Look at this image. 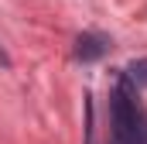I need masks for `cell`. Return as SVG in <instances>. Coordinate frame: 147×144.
<instances>
[{"instance_id": "1", "label": "cell", "mask_w": 147, "mask_h": 144, "mask_svg": "<svg viewBox=\"0 0 147 144\" xmlns=\"http://www.w3.org/2000/svg\"><path fill=\"white\" fill-rule=\"evenodd\" d=\"M110 110H113V141L116 144H147V113L137 100V89L127 82L123 72L116 79Z\"/></svg>"}, {"instance_id": "2", "label": "cell", "mask_w": 147, "mask_h": 144, "mask_svg": "<svg viewBox=\"0 0 147 144\" xmlns=\"http://www.w3.org/2000/svg\"><path fill=\"white\" fill-rule=\"evenodd\" d=\"M110 38L99 35V31H82V35L75 38V58L79 62H96V58H103L106 52H110Z\"/></svg>"}, {"instance_id": "3", "label": "cell", "mask_w": 147, "mask_h": 144, "mask_svg": "<svg viewBox=\"0 0 147 144\" xmlns=\"http://www.w3.org/2000/svg\"><path fill=\"white\" fill-rule=\"evenodd\" d=\"M123 75H127V82H130L134 89H147V58H134V62L123 69Z\"/></svg>"}, {"instance_id": "4", "label": "cell", "mask_w": 147, "mask_h": 144, "mask_svg": "<svg viewBox=\"0 0 147 144\" xmlns=\"http://www.w3.org/2000/svg\"><path fill=\"white\" fill-rule=\"evenodd\" d=\"M0 65H10V58H7V55H3V52H0Z\"/></svg>"}]
</instances>
